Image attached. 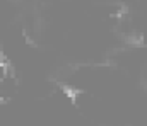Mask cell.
<instances>
[{
	"label": "cell",
	"mask_w": 147,
	"mask_h": 126,
	"mask_svg": "<svg viewBox=\"0 0 147 126\" xmlns=\"http://www.w3.org/2000/svg\"><path fill=\"white\" fill-rule=\"evenodd\" d=\"M57 84L60 85L62 89H63V92L70 97V101H72V106L75 107L77 106V95L79 94H82V90H79V89H72V87H69L67 84H62V82H57Z\"/></svg>",
	"instance_id": "cell-1"
}]
</instances>
